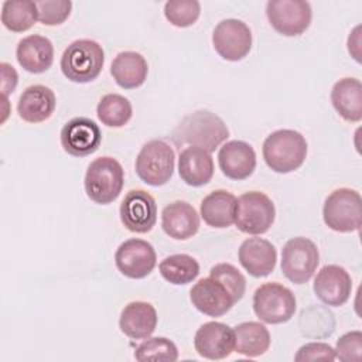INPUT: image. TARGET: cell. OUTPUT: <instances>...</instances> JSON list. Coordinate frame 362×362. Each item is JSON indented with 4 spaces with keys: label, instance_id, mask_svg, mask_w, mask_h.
<instances>
[{
    "label": "cell",
    "instance_id": "7",
    "mask_svg": "<svg viewBox=\"0 0 362 362\" xmlns=\"http://www.w3.org/2000/svg\"><path fill=\"white\" fill-rule=\"evenodd\" d=\"M297 308L293 291L280 283H264L253 294V311L266 324H283L291 320Z\"/></svg>",
    "mask_w": 362,
    "mask_h": 362
},
{
    "label": "cell",
    "instance_id": "17",
    "mask_svg": "<svg viewBox=\"0 0 362 362\" xmlns=\"http://www.w3.org/2000/svg\"><path fill=\"white\" fill-rule=\"evenodd\" d=\"M194 346L202 358L214 361L228 358L235 351V332L223 322H205L195 332Z\"/></svg>",
    "mask_w": 362,
    "mask_h": 362
},
{
    "label": "cell",
    "instance_id": "20",
    "mask_svg": "<svg viewBox=\"0 0 362 362\" xmlns=\"http://www.w3.org/2000/svg\"><path fill=\"white\" fill-rule=\"evenodd\" d=\"M57 99L51 88L45 85L27 86L18 98L17 113L27 123H41L49 119L55 110Z\"/></svg>",
    "mask_w": 362,
    "mask_h": 362
},
{
    "label": "cell",
    "instance_id": "11",
    "mask_svg": "<svg viewBox=\"0 0 362 362\" xmlns=\"http://www.w3.org/2000/svg\"><path fill=\"white\" fill-rule=\"evenodd\" d=\"M215 51L226 61L243 59L252 48V31L246 23L238 18H226L216 24L212 33Z\"/></svg>",
    "mask_w": 362,
    "mask_h": 362
},
{
    "label": "cell",
    "instance_id": "21",
    "mask_svg": "<svg viewBox=\"0 0 362 362\" xmlns=\"http://www.w3.org/2000/svg\"><path fill=\"white\" fill-rule=\"evenodd\" d=\"M161 228L175 240H187L199 229V215L195 208L185 201H174L164 206L161 212Z\"/></svg>",
    "mask_w": 362,
    "mask_h": 362
},
{
    "label": "cell",
    "instance_id": "19",
    "mask_svg": "<svg viewBox=\"0 0 362 362\" xmlns=\"http://www.w3.org/2000/svg\"><path fill=\"white\" fill-rule=\"evenodd\" d=\"M238 259L250 276L266 277L276 267L277 250L272 242L263 238H249L242 242Z\"/></svg>",
    "mask_w": 362,
    "mask_h": 362
},
{
    "label": "cell",
    "instance_id": "26",
    "mask_svg": "<svg viewBox=\"0 0 362 362\" xmlns=\"http://www.w3.org/2000/svg\"><path fill=\"white\" fill-rule=\"evenodd\" d=\"M331 103L346 122L362 119V83L356 78H342L331 89Z\"/></svg>",
    "mask_w": 362,
    "mask_h": 362
},
{
    "label": "cell",
    "instance_id": "22",
    "mask_svg": "<svg viewBox=\"0 0 362 362\" xmlns=\"http://www.w3.org/2000/svg\"><path fill=\"white\" fill-rule=\"evenodd\" d=\"M16 58L20 66L27 72L42 74L48 71L54 62L52 42L44 35H27L18 41Z\"/></svg>",
    "mask_w": 362,
    "mask_h": 362
},
{
    "label": "cell",
    "instance_id": "2",
    "mask_svg": "<svg viewBox=\"0 0 362 362\" xmlns=\"http://www.w3.org/2000/svg\"><path fill=\"white\" fill-rule=\"evenodd\" d=\"M305 137L291 129L273 132L263 141V158L270 170L287 174L298 170L307 157Z\"/></svg>",
    "mask_w": 362,
    "mask_h": 362
},
{
    "label": "cell",
    "instance_id": "13",
    "mask_svg": "<svg viewBox=\"0 0 362 362\" xmlns=\"http://www.w3.org/2000/svg\"><path fill=\"white\" fill-rule=\"evenodd\" d=\"M120 221L134 233H147L157 222V204L144 189H130L120 204Z\"/></svg>",
    "mask_w": 362,
    "mask_h": 362
},
{
    "label": "cell",
    "instance_id": "33",
    "mask_svg": "<svg viewBox=\"0 0 362 362\" xmlns=\"http://www.w3.org/2000/svg\"><path fill=\"white\" fill-rule=\"evenodd\" d=\"M201 13V4L197 0H170L164 4V16L174 27L185 28L192 25Z\"/></svg>",
    "mask_w": 362,
    "mask_h": 362
},
{
    "label": "cell",
    "instance_id": "35",
    "mask_svg": "<svg viewBox=\"0 0 362 362\" xmlns=\"http://www.w3.org/2000/svg\"><path fill=\"white\" fill-rule=\"evenodd\" d=\"M38 20L44 25H59L71 14L72 3L69 0H41L35 1Z\"/></svg>",
    "mask_w": 362,
    "mask_h": 362
},
{
    "label": "cell",
    "instance_id": "10",
    "mask_svg": "<svg viewBox=\"0 0 362 362\" xmlns=\"http://www.w3.org/2000/svg\"><path fill=\"white\" fill-rule=\"evenodd\" d=\"M270 25L284 37L301 35L311 24V6L303 0H270L266 4Z\"/></svg>",
    "mask_w": 362,
    "mask_h": 362
},
{
    "label": "cell",
    "instance_id": "37",
    "mask_svg": "<svg viewBox=\"0 0 362 362\" xmlns=\"http://www.w3.org/2000/svg\"><path fill=\"white\" fill-rule=\"evenodd\" d=\"M294 359L297 362L303 361H334L335 351L331 345L325 342H308L303 345L297 354L294 355Z\"/></svg>",
    "mask_w": 362,
    "mask_h": 362
},
{
    "label": "cell",
    "instance_id": "12",
    "mask_svg": "<svg viewBox=\"0 0 362 362\" xmlns=\"http://www.w3.org/2000/svg\"><path fill=\"white\" fill-rule=\"evenodd\" d=\"M117 270L129 279L147 277L157 263V255L151 243L132 238L120 243L115 253Z\"/></svg>",
    "mask_w": 362,
    "mask_h": 362
},
{
    "label": "cell",
    "instance_id": "23",
    "mask_svg": "<svg viewBox=\"0 0 362 362\" xmlns=\"http://www.w3.org/2000/svg\"><path fill=\"white\" fill-rule=\"evenodd\" d=\"M157 311L147 301H132L120 313V331L132 339L148 338L157 327Z\"/></svg>",
    "mask_w": 362,
    "mask_h": 362
},
{
    "label": "cell",
    "instance_id": "16",
    "mask_svg": "<svg viewBox=\"0 0 362 362\" xmlns=\"http://www.w3.org/2000/svg\"><path fill=\"white\" fill-rule=\"evenodd\" d=\"M313 288L321 303L329 307H339L351 297L352 279L344 267L327 264L317 273Z\"/></svg>",
    "mask_w": 362,
    "mask_h": 362
},
{
    "label": "cell",
    "instance_id": "14",
    "mask_svg": "<svg viewBox=\"0 0 362 362\" xmlns=\"http://www.w3.org/2000/svg\"><path fill=\"white\" fill-rule=\"evenodd\" d=\"M189 300L199 313L208 317H221L236 304L228 287L212 276L204 277L192 286Z\"/></svg>",
    "mask_w": 362,
    "mask_h": 362
},
{
    "label": "cell",
    "instance_id": "32",
    "mask_svg": "<svg viewBox=\"0 0 362 362\" xmlns=\"http://www.w3.org/2000/svg\"><path fill=\"white\" fill-rule=\"evenodd\" d=\"M134 358L140 362L148 361H177L178 349L175 344L165 337L146 338L134 351Z\"/></svg>",
    "mask_w": 362,
    "mask_h": 362
},
{
    "label": "cell",
    "instance_id": "5",
    "mask_svg": "<svg viewBox=\"0 0 362 362\" xmlns=\"http://www.w3.org/2000/svg\"><path fill=\"white\" fill-rule=\"evenodd\" d=\"M322 218L325 225L341 233L359 230L362 223V199L352 188L334 189L324 202Z\"/></svg>",
    "mask_w": 362,
    "mask_h": 362
},
{
    "label": "cell",
    "instance_id": "18",
    "mask_svg": "<svg viewBox=\"0 0 362 362\" xmlns=\"http://www.w3.org/2000/svg\"><path fill=\"white\" fill-rule=\"evenodd\" d=\"M218 164L225 177L236 181L246 180L256 168V153L249 143L230 140L219 148Z\"/></svg>",
    "mask_w": 362,
    "mask_h": 362
},
{
    "label": "cell",
    "instance_id": "24",
    "mask_svg": "<svg viewBox=\"0 0 362 362\" xmlns=\"http://www.w3.org/2000/svg\"><path fill=\"white\" fill-rule=\"evenodd\" d=\"M178 174L191 187H202L214 177V160L211 153L201 147L188 146L180 151Z\"/></svg>",
    "mask_w": 362,
    "mask_h": 362
},
{
    "label": "cell",
    "instance_id": "6",
    "mask_svg": "<svg viewBox=\"0 0 362 362\" xmlns=\"http://www.w3.org/2000/svg\"><path fill=\"white\" fill-rule=\"evenodd\" d=\"M134 167L139 178L144 184L151 187L164 185L174 173V150L164 140H150L140 148Z\"/></svg>",
    "mask_w": 362,
    "mask_h": 362
},
{
    "label": "cell",
    "instance_id": "31",
    "mask_svg": "<svg viewBox=\"0 0 362 362\" xmlns=\"http://www.w3.org/2000/svg\"><path fill=\"white\" fill-rule=\"evenodd\" d=\"M98 119L107 127H123L133 116V107L127 98L119 93L102 96L96 106Z\"/></svg>",
    "mask_w": 362,
    "mask_h": 362
},
{
    "label": "cell",
    "instance_id": "8",
    "mask_svg": "<svg viewBox=\"0 0 362 362\" xmlns=\"http://www.w3.org/2000/svg\"><path fill=\"white\" fill-rule=\"evenodd\" d=\"M276 218L273 201L260 191H249L236 198L235 225L247 235H262L267 232Z\"/></svg>",
    "mask_w": 362,
    "mask_h": 362
},
{
    "label": "cell",
    "instance_id": "30",
    "mask_svg": "<svg viewBox=\"0 0 362 362\" xmlns=\"http://www.w3.org/2000/svg\"><path fill=\"white\" fill-rule=\"evenodd\" d=\"M38 20L35 1L30 0H7L1 6V23L13 33L30 30Z\"/></svg>",
    "mask_w": 362,
    "mask_h": 362
},
{
    "label": "cell",
    "instance_id": "34",
    "mask_svg": "<svg viewBox=\"0 0 362 362\" xmlns=\"http://www.w3.org/2000/svg\"><path fill=\"white\" fill-rule=\"evenodd\" d=\"M209 276L222 281L228 287V290L232 293L236 303L242 300L246 290V279L233 264L218 263L211 269Z\"/></svg>",
    "mask_w": 362,
    "mask_h": 362
},
{
    "label": "cell",
    "instance_id": "29",
    "mask_svg": "<svg viewBox=\"0 0 362 362\" xmlns=\"http://www.w3.org/2000/svg\"><path fill=\"white\" fill-rule=\"evenodd\" d=\"M160 274L174 286H184L194 281L199 274V263L189 255L178 253L163 259L158 264Z\"/></svg>",
    "mask_w": 362,
    "mask_h": 362
},
{
    "label": "cell",
    "instance_id": "9",
    "mask_svg": "<svg viewBox=\"0 0 362 362\" xmlns=\"http://www.w3.org/2000/svg\"><path fill=\"white\" fill-rule=\"evenodd\" d=\"M318 263V247L308 238H291L281 249V272L294 284L307 283L314 276Z\"/></svg>",
    "mask_w": 362,
    "mask_h": 362
},
{
    "label": "cell",
    "instance_id": "25",
    "mask_svg": "<svg viewBox=\"0 0 362 362\" xmlns=\"http://www.w3.org/2000/svg\"><path fill=\"white\" fill-rule=\"evenodd\" d=\"M147 61L136 51H122L110 64V75L123 89H136L141 86L147 79Z\"/></svg>",
    "mask_w": 362,
    "mask_h": 362
},
{
    "label": "cell",
    "instance_id": "3",
    "mask_svg": "<svg viewBox=\"0 0 362 362\" xmlns=\"http://www.w3.org/2000/svg\"><path fill=\"white\" fill-rule=\"evenodd\" d=\"M105 64V51L93 40L72 41L61 57V71L66 79L76 83H88L99 76Z\"/></svg>",
    "mask_w": 362,
    "mask_h": 362
},
{
    "label": "cell",
    "instance_id": "27",
    "mask_svg": "<svg viewBox=\"0 0 362 362\" xmlns=\"http://www.w3.org/2000/svg\"><path fill=\"white\" fill-rule=\"evenodd\" d=\"M235 211L236 197L226 189H215L201 201V216L211 228H229L235 223Z\"/></svg>",
    "mask_w": 362,
    "mask_h": 362
},
{
    "label": "cell",
    "instance_id": "38",
    "mask_svg": "<svg viewBox=\"0 0 362 362\" xmlns=\"http://www.w3.org/2000/svg\"><path fill=\"white\" fill-rule=\"evenodd\" d=\"M0 68H1V93H3V98L7 99V96L13 93V90L16 89L18 76L16 69L7 62H1Z\"/></svg>",
    "mask_w": 362,
    "mask_h": 362
},
{
    "label": "cell",
    "instance_id": "28",
    "mask_svg": "<svg viewBox=\"0 0 362 362\" xmlns=\"http://www.w3.org/2000/svg\"><path fill=\"white\" fill-rule=\"evenodd\" d=\"M235 332V352L256 358L263 355L270 346L269 329L257 321L240 322L233 328Z\"/></svg>",
    "mask_w": 362,
    "mask_h": 362
},
{
    "label": "cell",
    "instance_id": "4",
    "mask_svg": "<svg viewBox=\"0 0 362 362\" xmlns=\"http://www.w3.org/2000/svg\"><path fill=\"white\" fill-rule=\"evenodd\" d=\"M124 184L122 164L109 156L95 158L85 174V191L90 201L99 205L112 204L120 195Z\"/></svg>",
    "mask_w": 362,
    "mask_h": 362
},
{
    "label": "cell",
    "instance_id": "36",
    "mask_svg": "<svg viewBox=\"0 0 362 362\" xmlns=\"http://www.w3.org/2000/svg\"><path fill=\"white\" fill-rule=\"evenodd\" d=\"M335 358L344 362H359L362 359V332L351 331L339 337L335 345Z\"/></svg>",
    "mask_w": 362,
    "mask_h": 362
},
{
    "label": "cell",
    "instance_id": "15",
    "mask_svg": "<svg viewBox=\"0 0 362 362\" xmlns=\"http://www.w3.org/2000/svg\"><path fill=\"white\" fill-rule=\"evenodd\" d=\"M102 143L99 126L88 117H74L64 124L61 130V146L74 157H86L93 154Z\"/></svg>",
    "mask_w": 362,
    "mask_h": 362
},
{
    "label": "cell",
    "instance_id": "1",
    "mask_svg": "<svg viewBox=\"0 0 362 362\" xmlns=\"http://www.w3.org/2000/svg\"><path fill=\"white\" fill-rule=\"evenodd\" d=\"M171 137L177 146H195L212 153L229 137V130L216 113L201 109L187 115Z\"/></svg>",
    "mask_w": 362,
    "mask_h": 362
},
{
    "label": "cell",
    "instance_id": "39",
    "mask_svg": "<svg viewBox=\"0 0 362 362\" xmlns=\"http://www.w3.org/2000/svg\"><path fill=\"white\" fill-rule=\"evenodd\" d=\"M361 25H356L352 33H349L348 37V51L355 58L356 62H361V34H359Z\"/></svg>",
    "mask_w": 362,
    "mask_h": 362
}]
</instances>
